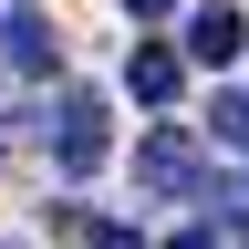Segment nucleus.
Listing matches in <instances>:
<instances>
[{
	"mask_svg": "<svg viewBox=\"0 0 249 249\" xmlns=\"http://www.w3.org/2000/svg\"><path fill=\"white\" fill-rule=\"evenodd\" d=\"M104 156H114V104H104L93 83H73L62 114H52V166H62V177H93Z\"/></svg>",
	"mask_w": 249,
	"mask_h": 249,
	"instance_id": "f257e3e1",
	"label": "nucleus"
},
{
	"mask_svg": "<svg viewBox=\"0 0 249 249\" xmlns=\"http://www.w3.org/2000/svg\"><path fill=\"white\" fill-rule=\"evenodd\" d=\"M135 177H145V197H208V166H197V135L187 124H156L145 156H135Z\"/></svg>",
	"mask_w": 249,
	"mask_h": 249,
	"instance_id": "f03ea898",
	"label": "nucleus"
},
{
	"mask_svg": "<svg viewBox=\"0 0 249 249\" xmlns=\"http://www.w3.org/2000/svg\"><path fill=\"white\" fill-rule=\"evenodd\" d=\"M239 52H249V21L229 11V0H208V11H187V62H208V73H229Z\"/></svg>",
	"mask_w": 249,
	"mask_h": 249,
	"instance_id": "7ed1b4c3",
	"label": "nucleus"
},
{
	"mask_svg": "<svg viewBox=\"0 0 249 249\" xmlns=\"http://www.w3.org/2000/svg\"><path fill=\"white\" fill-rule=\"evenodd\" d=\"M0 62H11V73H62L52 21H42V11H0Z\"/></svg>",
	"mask_w": 249,
	"mask_h": 249,
	"instance_id": "20e7f679",
	"label": "nucleus"
},
{
	"mask_svg": "<svg viewBox=\"0 0 249 249\" xmlns=\"http://www.w3.org/2000/svg\"><path fill=\"white\" fill-rule=\"evenodd\" d=\"M177 83H187V52L135 42V62H124V93H135V104H177Z\"/></svg>",
	"mask_w": 249,
	"mask_h": 249,
	"instance_id": "39448f33",
	"label": "nucleus"
},
{
	"mask_svg": "<svg viewBox=\"0 0 249 249\" xmlns=\"http://www.w3.org/2000/svg\"><path fill=\"white\" fill-rule=\"evenodd\" d=\"M73 249H145V239L124 229V218H83V229H73Z\"/></svg>",
	"mask_w": 249,
	"mask_h": 249,
	"instance_id": "423d86ee",
	"label": "nucleus"
},
{
	"mask_svg": "<svg viewBox=\"0 0 249 249\" xmlns=\"http://www.w3.org/2000/svg\"><path fill=\"white\" fill-rule=\"evenodd\" d=\"M166 249H229V239H218V229H177Z\"/></svg>",
	"mask_w": 249,
	"mask_h": 249,
	"instance_id": "0eeeda50",
	"label": "nucleus"
},
{
	"mask_svg": "<svg viewBox=\"0 0 249 249\" xmlns=\"http://www.w3.org/2000/svg\"><path fill=\"white\" fill-rule=\"evenodd\" d=\"M124 11H135V21H166V11H177V0H124Z\"/></svg>",
	"mask_w": 249,
	"mask_h": 249,
	"instance_id": "6e6552de",
	"label": "nucleus"
}]
</instances>
